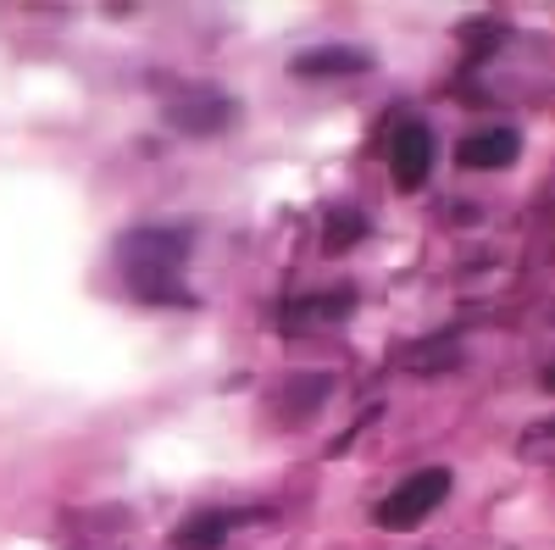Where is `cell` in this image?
<instances>
[{"label":"cell","mask_w":555,"mask_h":550,"mask_svg":"<svg viewBox=\"0 0 555 550\" xmlns=\"http://www.w3.org/2000/svg\"><path fill=\"white\" fill-rule=\"evenodd\" d=\"M361 234H366V217L361 212H334L328 217V240H322V245H328V251H350Z\"/></svg>","instance_id":"30bf717a"},{"label":"cell","mask_w":555,"mask_h":550,"mask_svg":"<svg viewBox=\"0 0 555 550\" xmlns=\"http://www.w3.org/2000/svg\"><path fill=\"white\" fill-rule=\"evenodd\" d=\"M444 495H450V473L444 468H423V473H411L405 484H395L384 500H378V523L384 528H416L423 517H434L444 507Z\"/></svg>","instance_id":"3957f363"},{"label":"cell","mask_w":555,"mask_h":550,"mask_svg":"<svg viewBox=\"0 0 555 550\" xmlns=\"http://www.w3.org/2000/svg\"><path fill=\"white\" fill-rule=\"evenodd\" d=\"M328 389H334L328 373H300V379H289L284 395H295V400H278V418H284V423H300L306 411H317L322 400H328Z\"/></svg>","instance_id":"9c48e42d"},{"label":"cell","mask_w":555,"mask_h":550,"mask_svg":"<svg viewBox=\"0 0 555 550\" xmlns=\"http://www.w3.org/2000/svg\"><path fill=\"white\" fill-rule=\"evenodd\" d=\"M522 151L517 128H483V133H467V140L455 145V162L473 167V172H489V167H512Z\"/></svg>","instance_id":"5b68a950"},{"label":"cell","mask_w":555,"mask_h":550,"mask_svg":"<svg viewBox=\"0 0 555 550\" xmlns=\"http://www.w3.org/2000/svg\"><path fill=\"white\" fill-rule=\"evenodd\" d=\"M389 172H395V190H423L428 172H434V128L428 123H400L395 140H389Z\"/></svg>","instance_id":"277c9868"},{"label":"cell","mask_w":555,"mask_h":550,"mask_svg":"<svg viewBox=\"0 0 555 550\" xmlns=\"http://www.w3.org/2000/svg\"><path fill=\"white\" fill-rule=\"evenodd\" d=\"M122 272H128V290L139 300H156V306H195V295L178 284L183 256H190V228H139L117 245Z\"/></svg>","instance_id":"6da1fadb"},{"label":"cell","mask_w":555,"mask_h":550,"mask_svg":"<svg viewBox=\"0 0 555 550\" xmlns=\"http://www.w3.org/2000/svg\"><path fill=\"white\" fill-rule=\"evenodd\" d=\"M234 117H240V101L222 95L217 84H190L167 101V123L178 133H190V140H211V133L234 128Z\"/></svg>","instance_id":"7a4b0ae2"},{"label":"cell","mask_w":555,"mask_h":550,"mask_svg":"<svg viewBox=\"0 0 555 550\" xmlns=\"http://www.w3.org/2000/svg\"><path fill=\"white\" fill-rule=\"evenodd\" d=\"M256 512H195L190 523H183L172 534V550H222L228 534H234L240 523H250Z\"/></svg>","instance_id":"52a82bcc"},{"label":"cell","mask_w":555,"mask_h":550,"mask_svg":"<svg viewBox=\"0 0 555 550\" xmlns=\"http://www.w3.org/2000/svg\"><path fill=\"white\" fill-rule=\"evenodd\" d=\"M373 67L366 51H350V44H322V51H300L295 56V78H356Z\"/></svg>","instance_id":"ba28073f"},{"label":"cell","mask_w":555,"mask_h":550,"mask_svg":"<svg viewBox=\"0 0 555 550\" xmlns=\"http://www.w3.org/2000/svg\"><path fill=\"white\" fill-rule=\"evenodd\" d=\"M356 306V290H328V295H300L278 311V323L284 329H317V323H345Z\"/></svg>","instance_id":"8992f818"}]
</instances>
